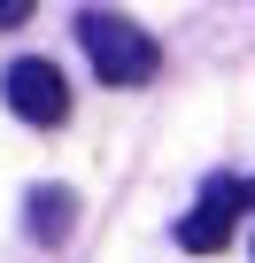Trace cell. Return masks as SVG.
Wrapping results in <instances>:
<instances>
[{
  "label": "cell",
  "instance_id": "6",
  "mask_svg": "<svg viewBox=\"0 0 255 263\" xmlns=\"http://www.w3.org/2000/svg\"><path fill=\"white\" fill-rule=\"evenodd\" d=\"M247 209H255V186H247Z\"/></svg>",
  "mask_w": 255,
  "mask_h": 263
},
{
  "label": "cell",
  "instance_id": "3",
  "mask_svg": "<svg viewBox=\"0 0 255 263\" xmlns=\"http://www.w3.org/2000/svg\"><path fill=\"white\" fill-rule=\"evenodd\" d=\"M240 209H247V186H240V178H209V186H201V201H193V209H186V224H178V248L217 255V248L232 240Z\"/></svg>",
  "mask_w": 255,
  "mask_h": 263
},
{
  "label": "cell",
  "instance_id": "4",
  "mask_svg": "<svg viewBox=\"0 0 255 263\" xmlns=\"http://www.w3.org/2000/svg\"><path fill=\"white\" fill-rule=\"evenodd\" d=\"M24 224H31L39 248L70 240V224H77V194H70V186H31V194H24Z\"/></svg>",
  "mask_w": 255,
  "mask_h": 263
},
{
  "label": "cell",
  "instance_id": "1",
  "mask_svg": "<svg viewBox=\"0 0 255 263\" xmlns=\"http://www.w3.org/2000/svg\"><path fill=\"white\" fill-rule=\"evenodd\" d=\"M77 39H85V54H93V70H101L108 85H147V78L163 70V47H155L132 16L85 8V16H77Z\"/></svg>",
  "mask_w": 255,
  "mask_h": 263
},
{
  "label": "cell",
  "instance_id": "5",
  "mask_svg": "<svg viewBox=\"0 0 255 263\" xmlns=\"http://www.w3.org/2000/svg\"><path fill=\"white\" fill-rule=\"evenodd\" d=\"M31 8H39V0H0V31H16V24H31Z\"/></svg>",
  "mask_w": 255,
  "mask_h": 263
},
{
  "label": "cell",
  "instance_id": "2",
  "mask_svg": "<svg viewBox=\"0 0 255 263\" xmlns=\"http://www.w3.org/2000/svg\"><path fill=\"white\" fill-rule=\"evenodd\" d=\"M0 93H8V108H16L24 124H39V132H54V124L70 116V85H62V70L39 62V54H24V62L0 70Z\"/></svg>",
  "mask_w": 255,
  "mask_h": 263
}]
</instances>
